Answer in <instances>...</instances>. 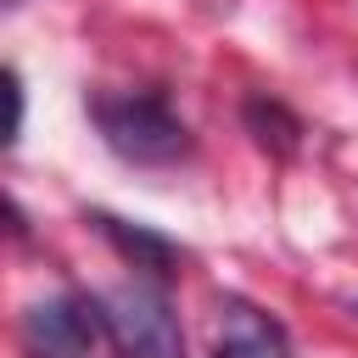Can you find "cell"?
I'll return each mask as SVG.
<instances>
[{
  "instance_id": "5b68a950",
  "label": "cell",
  "mask_w": 358,
  "mask_h": 358,
  "mask_svg": "<svg viewBox=\"0 0 358 358\" xmlns=\"http://www.w3.org/2000/svg\"><path fill=\"white\" fill-rule=\"evenodd\" d=\"M90 224L101 229V241L129 263V268H140V274H157V280H173L179 274V263H185V246L179 241H168L162 229H151V224H129V218H117V213H90Z\"/></svg>"
},
{
  "instance_id": "7a4b0ae2",
  "label": "cell",
  "mask_w": 358,
  "mask_h": 358,
  "mask_svg": "<svg viewBox=\"0 0 358 358\" xmlns=\"http://www.w3.org/2000/svg\"><path fill=\"white\" fill-rule=\"evenodd\" d=\"M101 324L117 358H185V330L168 296L145 280H123L112 291H95Z\"/></svg>"
},
{
  "instance_id": "8992f818",
  "label": "cell",
  "mask_w": 358,
  "mask_h": 358,
  "mask_svg": "<svg viewBox=\"0 0 358 358\" xmlns=\"http://www.w3.org/2000/svg\"><path fill=\"white\" fill-rule=\"evenodd\" d=\"M241 117H246V134H252L263 151H274V157H291L296 140H302L296 112H291L285 101H274V95H252V101L241 106Z\"/></svg>"
},
{
  "instance_id": "277c9868",
  "label": "cell",
  "mask_w": 358,
  "mask_h": 358,
  "mask_svg": "<svg viewBox=\"0 0 358 358\" xmlns=\"http://www.w3.org/2000/svg\"><path fill=\"white\" fill-rule=\"evenodd\" d=\"M213 358H291V336L268 308L246 296H224L213 324Z\"/></svg>"
},
{
  "instance_id": "6da1fadb",
  "label": "cell",
  "mask_w": 358,
  "mask_h": 358,
  "mask_svg": "<svg viewBox=\"0 0 358 358\" xmlns=\"http://www.w3.org/2000/svg\"><path fill=\"white\" fill-rule=\"evenodd\" d=\"M90 123L101 129L106 151L134 168H173L196 151L190 123L173 112L162 90H106L90 95Z\"/></svg>"
},
{
  "instance_id": "52a82bcc",
  "label": "cell",
  "mask_w": 358,
  "mask_h": 358,
  "mask_svg": "<svg viewBox=\"0 0 358 358\" xmlns=\"http://www.w3.org/2000/svg\"><path fill=\"white\" fill-rule=\"evenodd\" d=\"M6 101H11V123H6V145L22 140V112H28V95H22V73L6 67Z\"/></svg>"
},
{
  "instance_id": "3957f363",
  "label": "cell",
  "mask_w": 358,
  "mask_h": 358,
  "mask_svg": "<svg viewBox=\"0 0 358 358\" xmlns=\"http://www.w3.org/2000/svg\"><path fill=\"white\" fill-rule=\"evenodd\" d=\"M17 336H22L28 358H95V347L106 341L101 302L84 296V291H62V296L28 302Z\"/></svg>"
}]
</instances>
